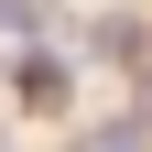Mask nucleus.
Wrapping results in <instances>:
<instances>
[{
    "mask_svg": "<svg viewBox=\"0 0 152 152\" xmlns=\"http://www.w3.org/2000/svg\"><path fill=\"white\" fill-rule=\"evenodd\" d=\"M11 87H22V109H33V120H65V109H76V54H54V44H22Z\"/></svg>",
    "mask_w": 152,
    "mask_h": 152,
    "instance_id": "f257e3e1",
    "label": "nucleus"
},
{
    "mask_svg": "<svg viewBox=\"0 0 152 152\" xmlns=\"http://www.w3.org/2000/svg\"><path fill=\"white\" fill-rule=\"evenodd\" d=\"M65 152H152V120H141V109H120V120H87V130H65Z\"/></svg>",
    "mask_w": 152,
    "mask_h": 152,
    "instance_id": "f03ea898",
    "label": "nucleus"
},
{
    "mask_svg": "<svg viewBox=\"0 0 152 152\" xmlns=\"http://www.w3.org/2000/svg\"><path fill=\"white\" fill-rule=\"evenodd\" d=\"M130 109H141V120H152V65H141V76H130Z\"/></svg>",
    "mask_w": 152,
    "mask_h": 152,
    "instance_id": "7ed1b4c3",
    "label": "nucleus"
}]
</instances>
